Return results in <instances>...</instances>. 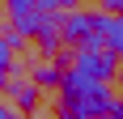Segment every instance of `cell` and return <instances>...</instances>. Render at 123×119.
<instances>
[{"label": "cell", "mask_w": 123, "mask_h": 119, "mask_svg": "<svg viewBox=\"0 0 123 119\" xmlns=\"http://www.w3.org/2000/svg\"><path fill=\"white\" fill-rule=\"evenodd\" d=\"M60 102H64V111H81V115H89V119H106V111H111L115 98H111L106 85L85 81L81 72L64 68V77H60Z\"/></svg>", "instance_id": "obj_1"}, {"label": "cell", "mask_w": 123, "mask_h": 119, "mask_svg": "<svg viewBox=\"0 0 123 119\" xmlns=\"http://www.w3.org/2000/svg\"><path fill=\"white\" fill-rule=\"evenodd\" d=\"M72 72H81L85 81L106 85L119 68H115V55H111V51H76V55H72Z\"/></svg>", "instance_id": "obj_2"}, {"label": "cell", "mask_w": 123, "mask_h": 119, "mask_svg": "<svg viewBox=\"0 0 123 119\" xmlns=\"http://www.w3.org/2000/svg\"><path fill=\"white\" fill-rule=\"evenodd\" d=\"M98 38H102V47L111 51L115 60L123 55V21L115 13H98Z\"/></svg>", "instance_id": "obj_3"}, {"label": "cell", "mask_w": 123, "mask_h": 119, "mask_svg": "<svg viewBox=\"0 0 123 119\" xmlns=\"http://www.w3.org/2000/svg\"><path fill=\"white\" fill-rule=\"evenodd\" d=\"M9 98L17 102V115H30V111L38 106V85H34V81H17V77H13V81H9Z\"/></svg>", "instance_id": "obj_4"}, {"label": "cell", "mask_w": 123, "mask_h": 119, "mask_svg": "<svg viewBox=\"0 0 123 119\" xmlns=\"http://www.w3.org/2000/svg\"><path fill=\"white\" fill-rule=\"evenodd\" d=\"M9 81H13V43L0 34V89H9Z\"/></svg>", "instance_id": "obj_5"}, {"label": "cell", "mask_w": 123, "mask_h": 119, "mask_svg": "<svg viewBox=\"0 0 123 119\" xmlns=\"http://www.w3.org/2000/svg\"><path fill=\"white\" fill-rule=\"evenodd\" d=\"M60 77H64L60 64H47V68H34V72H30V81L38 85V94H43V89H51V85H60Z\"/></svg>", "instance_id": "obj_6"}, {"label": "cell", "mask_w": 123, "mask_h": 119, "mask_svg": "<svg viewBox=\"0 0 123 119\" xmlns=\"http://www.w3.org/2000/svg\"><path fill=\"white\" fill-rule=\"evenodd\" d=\"M106 119H123V102H119V98L111 102V111H106Z\"/></svg>", "instance_id": "obj_7"}, {"label": "cell", "mask_w": 123, "mask_h": 119, "mask_svg": "<svg viewBox=\"0 0 123 119\" xmlns=\"http://www.w3.org/2000/svg\"><path fill=\"white\" fill-rule=\"evenodd\" d=\"M64 119H89V115H81V111H64Z\"/></svg>", "instance_id": "obj_8"}, {"label": "cell", "mask_w": 123, "mask_h": 119, "mask_svg": "<svg viewBox=\"0 0 123 119\" xmlns=\"http://www.w3.org/2000/svg\"><path fill=\"white\" fill-rule=\"evenodd\" d=\"M0 119H9V106H4V102H0Z\"/></svg>", "instance_id": "obj_9"}, {"label": "cell", "mask_w": 123, "mask_h": 119, "mask_svg": "<svg viewBox=\"0 0 123 119\" xmlns=\"http://www.w3.org/2000/svg\"><path fill=\"white\" fill-rule=\"evenodd\" d=\"M9 119H21V115H17V111H9Z\"/></svg>", "instance_id": "obj_10"}, {"label": "cell", "mask_w": 123, "mask_h": 119, "mask_svg": "<svg viewBox=\"0 0 123 119\" xmlns=\"http://www.w3.org/2000/svg\"><path fill=\"white\" fill-rule=\"evenodd\" d=\"M119 77H123V72H119Z\"/></svg>", "instance_id": "obj_11"}]
</instances>
